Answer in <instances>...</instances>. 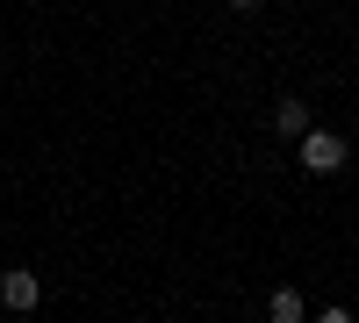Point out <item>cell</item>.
<instances>
[{"label":"cell","mask_w":359,"mask_h":323,"mask_svg":"<svg viewBox=\"0 0 359 323\" xmlns=\"http://www.w3.org/2000/svg\"><path fill=\"white\" fill-rule=\"evenodd\" d=\"M273 130H280V137H302V130H309V101H294V94H287V101L273 108Z\"/></svg>","instance_id":"obj_3"},{"label":"cell","mask_w":359,"mask_h":323,"mask_svg":"<svg viewBox=\"0 0 359 323\" xmlns=\"http://www.w3.org/2000/svg\"><path fill=\"white\" fill-rule=\"evenodd\" d=\"M302 165L309 172H338L345 165V137L338 130H302Z\"/></svg>","instance_id":"obj_2"},{"label":"cell","mask_w":359,"mask_h":323,"mask_svg":"<svg viewBox=\"0 0 359 323\" xmlns=\"http://www.w3.org/2000/svg\"><path fill=\"white\" fill-rule=\"evenodd\" d=\"M302 316H309V302L294 295V287H280V295L266 302V323H302Z\"/></svg>","instance_id":"obj_4"},{"label":"cell","mask_w":359,"mask_h":323,"mask_svg":"<svg viewBox=\"0 0 359 323\" xmlns=\"http://www.w3.org/2000/svg\"><path fill=\"white\" fill-rule=\"evenodd\" d=\"M316 323H352V309H323V316H316Z\"/></svg>","instance_id":"obj_5"},{"label":"cell","mask_w":359,"mask_h":323,"mask_svg":"<svg viewBox=\"0 0 359 323\" xmlns=\"http://www.w3.org/2000/svg\"><path fill=\"white\" fill-rule=\"evenodd\" d=\"M36 302H43V280L29 273V266H8V273H0V309H15V316H29Z\"/></svg>","instance_id":"obj_1"},{"label":"cell","mask_w":359,"mask_h":323,"mask_svg":"<svg viewBox=\"0 0 359 323\" xmlns=\"http://www.w3.org/2000/svg\"><path fill=\"white\" fill-rule=\"evenodd\" d=\"M230 8H259V0H230Z\"/></svg>","instance_id":"obj_6"}]
</instances>
